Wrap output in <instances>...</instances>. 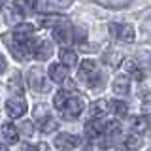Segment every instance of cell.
Returning <instances> with one entry per match:
<instances>
[{"label":"cell","mask_w":151,"mask_h":151,"mask_svg":"<svg viewBox=\"0 0 151 151\" xmlns=\"http://www.w3.org/2000/svg\"><path fill=\"white\" fill-rule=\"evenodd\" d=\"M0 151H9V149H8V145H4V144H0Z\"/></svg>","instance_id":"d6a6232c"},{"label":"cell","mask_w":151,"mask_h":151,"mask_svg":"<svg viewBox=\"0 0 151 151\" xmlns=\"http://www.w3.org/2000/svg\"><path fill=\"white\" fill-rule=\"evenodd\" d=\"M59 57H60V64H63L64 68H72V66L78 64V55H76L72 49H60Z\"/></svg>","instance_id":"9a60e30c"},{"label":"cell","mask_w":151,"mask_h":151,"mask_svg":"<svg viewBox=\"0 0 151 151\" xmlns=\"http://www.w3.org/2000/svg\"><path fill=\"white\" fill-rule=\"evenodd\" d=\"M104 127H106V121L104 119L91 117V121L85 125V134H87L89 140H96L100 134H104Z\"/></svg>","instance_id":"9c48e42d"},{"label":"cell","mask_w":151,"mask_h":151,"mask_svg":"<svg viewBox=\"0 0 151 151\" xmlns=\"http://www.w3.org/2000/svg\"><path fill=\"white\" fill-rule=\"evenodd\" d=\"M104 63H106V64H111V66H117V64L123 63V59L119 57L117 51H108V53L104 55Z\"/></svg>","instance_id":"d4e9b609"},{"label":"cell","mask_w":151,"mask_h":151,"mask_svg":"<svg viewBox=\"0 0 151 151\" xmlns=\"http://www.w3.org/2000/svg\"><path fill=\"white\" fill-rule=\"evenodd\" d=\"M27 151H47V145L45 144H36V145H28Z\"/></svg>","instance_id":"f546056e"},{"label":"cell","mask_w":151,"mask_h":151,"mask_svg":"<svg viewBox=\"0 0 151 151\" xmlns=\"http://www.w3.org/2000/svg\"><path fill=\"white\" fill-rule=\"evenodd\" d=\"M96 72V63H94L93 59H83L81 64H79V78L87 79L89 76H93Z\"/></svg>","instance_id":"2e32d148"},{"label":"cell","mask_w":151,"mask_h":151,"mask_svg":"<svg viewBox=\"0 0 151 151\" xmlns=\"http://www.w3.org/2000/svg\"><path fill=\"white\" fill-rule=\"evenodd\" d=\"M121 64H123V70H125V76H127V78H129V76H132V78L138 79V81H140V79H144V74H142V70L138 68V64H136L132 59L123 60Z\"/></svg>","instance_id":"4fadbf2b"},{"label":"cell","mask_w":151,"mask_h":151,"mask_svg":"<svg viewBox=\"0 0 151 151\" xmlns=\"http://www.w3.org/2000/svg\"><path fill=\"white\" fill-rule=\"evenodd\" d=\"M111 32L123 44H132L134 38H136V32L130 25H111Z\"/></svg>","instance_id":"52a82bcc"},{"label":"cell","mask_w":151,"mask_h":151,"mask_svg":"<svg viewBox=\"0 0 151 151\" xmlns=\"http://www.w3.org/2000/svg\"><path fill=\"white\" fill-rule=\"evenodd\" d=\"M27 83L32 91L36 93H45L47 89V79H45V72L40 68V66H32L27 72Z\"/></svg>","instance_id":"6da1fadb"},{"label":"cell","mask_w":151,"mask_h":151,"mask_svg":"<svg viewBox=\"0 0 151 151\" xmlns=\"http://www.w3.org/2000/svg\"><path fill=\"white\" fill-rule=\"evenodd\" d=\"M53 38L59 44H64V45H68V44H72L74 42V28L70 27V25H63L60 23L59 27H55V30H53Z\"/></svg>","instance_id":"ba28073f"},{"label":"cell","mask_w":151,"mask_h":151,"mask_svg":"<svg viewBox=\"0 0 151 151\" xmlns=\"http://www.w3.org/2000/svg\"><path fill=\"white\" fill-rule=\"evenodd\" d=\"M28 47V53L34 55L38 60H47L53 53V45L49 44L47 40H36V42H30L27 45Z\"/></svg>","instance_id":"3957f363"},{"label":"cell","mask_w":151,"mask_h":151,"mask_svg":"<svg viewBox=\"0 0 151 151\" xmlns=\"http://www.w3.org/2000/svg\"><path fill=\"white\" fill-rule=\"evenodd\" d=\"M83 108H85V100H83V96H78V94H70V98H68V100H66V104H64V110L60 111V113H63L66 119H76V117L81 115Z\"/></svg>","instance_id":"7a4b0ae2"},{"label":"cell","mask_w":151,"mask_h":151,"mask_svg":"<svg viewBox=\"0 0 151 151\" xmlns=\"http://www.w3.org/2000/svg\"><path fill=\"white\" fill-rule=\"evenodd\" d=\"M47 74H49V78L53 79L55 83H63V81H66V78H68V70H66L63 64H57V63L49 66V72Z\"/></svg>","instance_id":"7c38bea8"},{"label":"cell","mask_w":151,"mask_h":151,"mask_svg":"<svg viewBox=\"0 0 151 151\" xmlns=\"http://www.w3.org/2000/svg\"><path fill=\"white\" fill-rule=\"evenodd\" d=\"M100 83H102V76H100V72H98V70H96L93 76H89V78H87V85H89V87H93V89L98 87Z\"/></svg>","instance_id":"484cf974"},{"label":"cell","mask_w":151,"mask_h":151,"mask_svg":"<svg viewBox=\"0 0 151 151\" xmlns=\"http://www.w3.org/2000/svg\"><path fill=\"white\" fill-rule=\"evenodd\" d=\"M6 111H8L9 117H13V119H19V117H23V115L28 111V106H27L25 98H23L21 94H19V96L15 94V96L8 98V102H6Z\"/></svg>","instance_id":"277c9868"},{"label":"cell","mask_w":151,"mask_h":151,"mask_svg":"<svg viewBox=\"0 0 151 151\" xmlns=\"http://www.w3.org/2000/svg\"><path fill=\"white\" fill-rule=\"evenodd\" d=\"M59 129V121L55 119V117H51V115H45L44 119H42L40 123V130L44 132V134H49V132H53Z\"/></svg>","instance_id":"d6986e66"},{"label":"cell","mask_w":151,"mask_h":151,"mask_svg":"<svg viewBox=\"0 0 151 151\" xmlns=\"http://www.w3.org/2000/svg\"><path fill=\"white\" fill-rule=\"evenodd\" d=\"M8 89L9 91H17V93H21L23 91V78H21V74H13L12 78H9V81H8Z\"/></svg>","instance_id":"7402d4cb"},{"label":"cell","mask_w":151,"mask_h":151,"mask_svg":"<svg viewBox=\"0 0 151 151\" xmlns=\"http://www.w3.org/2000/svg\"><path fill=\"white\" fill-rule=\"evenodd\" d=\"M108 110L113 111L115 115H127V111H129V106H127L125 102H121V100H111V102H108Z\"/></svg>","instance_id":"ffe728a7"},{"label":"cell","mask_w":151,"mask_h":151,"mask_svg":"<svg viewBox=\"0 0 151 151\" xmlns=\"http://www.w3.org/2000/svg\"><path fill=\"white\" fill-rule=\"evenodd\" d=\"M34 36V27L32 25H17L13 28V40L17 45H28Z\"/></svg>","instance_id":"5b68a950"},{"label":"cell","mask_w":151,"mask_h":151,"mask_svg":"<svg viewBox=\"0 0 151 151\" xmlns=\"http://www.w3.org/2000/svg\"><path fill=\"white\" fill-rule=\"evenodd\" d=\"M12 53L17 60H27L28 59V47L27 45H12Z\"/></svg>","instance_id":"cb8c5ba5"},{"label":"cell","mask_w":151,"mask_h":151,"mask_svg":"<svg viewBox=\"0 0 151 151\" xmlns=\"http://www.w3.org/2000/svg\"><path fill=\"white\" fill-rule=\"evenodd\" d=\"M100 6L104 8H111V9H123L127 6H130L129 2H100Z\"/></svg>","instance_id":"4316f807"},{"label":"cell","mask_w":151,"mask_h":151,"mask_svg":"<svg viewBox=\"0 0 151 151\" xmlns=\"http://www.w3.org/2000/svg\"><path fill=\"white\" fill-rule=\"evenodd\" d=\"M79 145V138L74 134H68V132H63L55 138V147L59 151H72Z\"/></svg>","instance_id":"8992f818"},{"label":"cell","mask_w":151,"mask_h":151,"mask_svg":"<svg viewBox=\"0 0 151 151\" xmlns=\"http://www.w3.org/2000/svg\"><path fill=\"white\" fill-rule=\"evenodd\" d=\"M149 129H151V123H149V119L145 115L136 117V119L132 121V130L138 132V134H147Z\"/></svg>","instance_id":"e0dca14e"},{"label":"cell","mask_w":151,"mask_h":151,"mask_svg":"<svg viewBox=\"0 0 151 151\" xmlns=\"http://www.w3.org/2000/svg\"><path fill=\"white\" fill-rule=\"evenodd\" d=\"M70 94H72V93H68L66 89H63V91H59V93L55 94V98H53L55 110H59V111H63V110H64V104H66V100L70 98Z\"/></svg>","instance_id":"44dd1931"},{"label":"cell","mask_w":151,"mask_h":151,"mask_svg":"<svg viewBox=\"0 0 151 151\" xmlns=\"http://www.w3.org/2000/svg\"><path fill=\"white\" fill-rule=\"evenodd\" d=\"M142 111H144V113H151V98L149 96L144 100V104H142Z\"/></svg>","instance_id":"4dcf8cb0"},{"label":"cell","mask_w":151,"mask_h":151,"mask_svg":"<svg viewBox=\"0 0 151 151\" xmlns=\"http://www.w3.org/2000/svg\"><path fill=\"white\" fill-rule=\"evenodd\" d=\"M4 12H6V21L9 25H17L25 17V12H23L21 4H4Z\"/></svg>","instance_id":"30bf717a"},{"label":"cell","mask_w":151,"mask_h":151,"mask_svg":"<svg viewBox=\"0 0 151 151\" xmlns=\"http://www.w3.org/2000/svg\"><path fill=\"white\" fill-rule=\"evenodd\" d=\"M85 34H87V32H85L81 27H79V28H74V40L76 42H83L85 40Z\"/></svg>","instance_id":"83f0119b"},{"label":"cell","mask_w":151,"mask_h":151,"mask_svg":"<svg viewBox=\"0 0 151 151\" xmlns=\"http://www.w3.org/2000/svg\"><path fill=\"white\" fill-rule=\"evenodd\" d=\"M8 70V63H6V59L2 57V53H0V74H4Z\"/></svg>","instance_id":"1f68e13d"},{"label":"cell","mask_w":151,"mask_h":151,"mask_svg":"<svg viewBox=\"0 0 151 151\" xmlns=\"http://www.w3.org/2000/svg\"><path fill=\"white\" fill-rule=\"evenodd\" d=\"M0 132H2V136L6 138V142H9V144H17L19 130H17L15 125H12V123H4L2 129H0Z\"/></svg>","instance_id":"5bb4252c"},{"label":"cell","mask_w":151,"mask_h":151,"mask_svg":"<svg viewBox=\"0 0 151 151\" xmlns=\"http://www.w3.org/2000/svg\"><path fill=\"white\" fill-rule=\"evenodd\" d=\"M104 115H108V102H106V100H96V102H93V106H91V117L102 119Z\"/></svg>","instance_id":"ac0fdd59"},{"label":"cell","mask_w":151,"mask_h":151,"mask_svg":"<svg viewBox=\"0 0 151 151\" xmlns=\"http://www.w3.org/2000/svg\"><path fill=\"white\" fill-rule=\"evenodd\" d=\"M21 130L25 132V136H30V134H32L30 130H34V127H32L30 121H25V123H21Z\"/></svg>","instance_id":"f1b7e54d"},{"label":"cell","mask_w":151,"mask_h":151,"mask_svg":"<svg viewBox=\"0 0 151 151\" xmlns=\"http://www.w3.org/2000/svg\"><path fill=\"white\" fill-rule=\"evenodd\" d=\"M113 93L115 94H129L130 91V78H127L125 74H121V76H117L115 79H113Z\"/></svg>","instance_id":"8fae6325"},{"label":"cell","mask_w":151,"mask_h":151,"mask_svg":"<svg viewBox=\"0 0 151 151\" xmlns=\"http://www.w3.org/2000/svg\"><path fill=\"white\" fill-rule=\"evenodd\" d=\"M142 145H144V142H142V138H138V136H129L127 142H125L127 151H138V149H142Z\"/></svg>","instance_id":"603a6c76"}]
</instances>
